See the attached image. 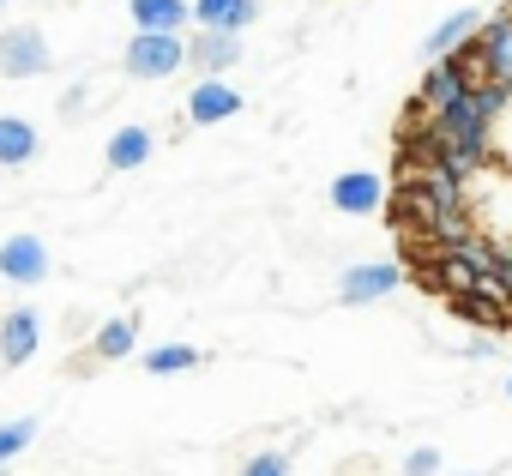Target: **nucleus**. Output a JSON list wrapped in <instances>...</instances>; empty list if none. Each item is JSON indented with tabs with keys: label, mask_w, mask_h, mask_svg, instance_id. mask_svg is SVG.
I'll return each instance as SVG.
<instances>
[{
	"label": "nucleus",
	"mask_w": 512,
	"mask_h": 476,
	"mask_svg": "<svg viewBox=\"0 0 512 476\" xmlns=\"http://www.w3.org/2000/svg\"><path fill=\"white\" fill-rule=\"evenodd\" d=\"M470 85H476V73L464 67V55H446V61H428V73H422V85H416V103H422L428 115H440V109H452Z\"/></svg>",
	"instance_id": "nucleus-8"
},
{
	"label": "nucleus",
	"mask_w": 512,
	"mask_h": 476,
	"mask_svg": "<svg viewBox=\"0 0 512 476\" xmlns=\"http://www.w3.org/2000/svg\"><path fill=\"white\" fill-rule=\"evenodd\" d=\"M253 19H260V0H193V25L205 31H247Z\"/></svg>",
	"instance_id": "nucleus-14"
},
{
	"label": "nucleus",
	"mask_w": 512,
	"mask_h": 476,
	"mask_svg": "<svg viewBox=\"0 0 512 476\" xmlns=\"http://www.w3.org/2000/svg\"><path fill=\"white\" fill-rule=\"evenodd\" d=\"M404 476H440V446H416V452H404Z\"/></svg>",
	"instance_id": "nucleus-22"
},
{
	"label": "nucleus",
	"mask_w": 512,
	"mask_h": 476,
	"mask_svg": "<svg viewBox=\"0 0 512 476\" xmlns=\"http://www.w3.org/2000/svg\"><path fill=\"white\" fill-rule=\"evenodd\" d=\"M494 350H500V344H494V332H482V338H470V344H464V356H470V362H488Z\"/></svg>",
	"instance_id": "nucleus-23"
},
{
	"label": "nucleus",
	"mask_w": 512,
	"mask_h": 476,
	"mask_svg": "<svg viewBox=\"0 0 512 476\" xmlns=\"http://www.w3.org/2000/svg\"><path fill=\"white\" fill-rule=\"evenodd\" d=\"M49 272H55V260H49L43 235H7V242H0V278L7 284L37 290V284H49Z\"/></svg>",
	"instance_id": "nucleus-5"
},
{
	"label": "nucleus",
	"mask_w": 512,
	"mask_h": 476,
	"mask_svg": "<svg viewBox=\"0 0 512 476\" xmlns=\"http://www.w3.org/2000/svg\"><path fill=\"white\" fill-rule=\"evenodd\" d=\"M31 440H37V416H13V422H0V464H13Z\"/></svg>",
	"instance_id": "nucleus-19"
},
{
	"label": "nucleus",
	"mask_w": 512,
	"mask_h": 476,
	"mask_svg": "<svg viewBox=\"0 0 512 476\" xmlns=\"http://www.w3.org/2000/svg\"><path fill=\"white\" fill-rule=\"evenodd\" d=\"M506 398H512V374H506Z\"/></svg>",
	"instance_id": "nucleus-24"
},
{
	"label": "nucleus",
	"mask_w": 512,
	"mask_h": 476,
	"mask_svg": "<svg viewBox=\"0 0 512 476\" xmlns=\"http://www.w3.org/2000/svg\"><path fill=\"white\" fill-rule=\"evenodd\" d=\"M464 49H470V61H476V73H482V79L512 85V7H506V13H494V19H482V31H476Z\"/></svg>",
	"instance_id": "nucleus-6"
},
{
	"label": "nucleus",
	"mask_w": 512,
	"mask_h": 476,
	"mask_svg": "<svg viewBox=\"0 0 512 476\" xmlns=\"http://www.w3.org/2000/svg\"><path fill=\"white\" fill-rule=\"evenodd\" d=\"M482 19H488L482 7H458V13H446V19L422 37V61H446V55H458V49L482 31Z\"/></svg>",
	"instance_id": "nucleus-10"
},
{
	"label": "nucleus",
	"mask_w": 512,
	"mask_h": 476,
	"mask_svg": "<svg viewBox=\"0 0 512 476\" xmlns=\"http://www.w3.org/2000/svg\"><path fill=\"white\" fill-rule=\"evenodd\" d=\"M332 205L350 211V217H368V211L386 205V181H380L374 169H344V175L332 181Z\"/></svg>",
	"instance_id": "nucleus-12"
},
{
	"label": "nucleus",
	"mask_w": 512,
	"mask_h": 476,
	"mask_svg": "<svg viewBox=\"0 0 512 476\" xmlns=\"http://www.w3.org/2000/svg\"><path fill=\"white\" fill-rule=\"evenodd\" d=\"M91 350H97L103 362H121V356H133V350H139V320H133V314H121V320H103V326H97V338H91Z\"/></svg>",
	"instance_id": "nucleus-17"
},
{
	"label": "nucleus",
	"mask_w": 512,
	"mask_h": 476,
	"mask_svg": "<svg viewBox=\"0 0 512 476\" xmlns=\"http://www.w3.org/2000/svg\"><path fill=\"white\" fill-rule=\"evenodd\" d=\"M488 151H494V157H500V163L512 169V97H506V109L494 115V133H488Z\"/></svg>",
	"instance_id": "nucleus-21"
},
{
	"label": "nucleus",
	"mask_w": 512,
	"mask_h": 476,
	"mask_svg": "<svg viewBox=\"0 0 512 476\" xmlns=\"http://www.w3.org/2000/svg\"><path fill=\"white\" fill-rule=\"evenodd\" d=\"M133 31H187L193 25V0H127Z\"/></svg>",
	"instance_id": "nucleus-15"
},
{
	"label": "nucleus",
	"mask_w": 512,
	"mask_h": 476,
	"mask_svg": "<svg viewBox=\"0 0 512 476\" xmlns=\"http://www.w3.org/2000/svg\"><path fill=\"white\" fill-rule=\"evenodd\" d=\"M37 350H43V320H37V308L0 314V368H25Z\"/></svg>",
	"instance_id": "nucleus-9"
},
{
	"label": "nucleus",
	"mask_w": 512,
	"mask_h": 476,
	"mask_svg": "<svg viewBox=\"0 0 512 476\" xmlns=\"http://www.w3.org/2000/svg\"><path fill=\"white\" fill-rule=\"evenodd\" d=\"M241 61V37L235 31H205V25H193V37H187V67H199V79L205 73H229Z\"/></svg>",
	"instance_id": "nucleus-11"
},
{
	"label": "nucleus",
	"mask_w": 512,
	"mask_h": 476,
	"mask_svg": "<svg viewBox=\"0 0 512 476\" xmlns=\"http://www.w3.org/2000/svg\"><path fill=\"white\" fill-rule=\"evenodd\" d=\"M199 362H205V350H193V344H157V350H145V374H157V380L193 374Z\"/></svg>",
	"instance_id": "nucleus-18"
},
{
	"label": "nucleus",
	"mask_w": 512,
	"mask_h": 476,
	"mask_svg": "<svg viewBox=\"0 0 512 476\" xmlns=\"http://www.w3.org/2000/svg\"><path fill=\"white\" fill-rule=\"evenodd\" d=\"M464 476H476V470H464Z\"/></svg>",
	"instance_id": "nucleus-27"
},
{
	"label": "nucleus",
	"mask_w": 512,
	"mask_h": 476,
	"mask_svg": "<svg viewBox=\"0 0 512 476\" xmlns=\"http://www.w3.org/2000/svg\"><path fill=\"white\" fill-rule=\"evenodd\" d=\"M121 67H127V79H151V85L157 79H175L187 67V37L181 31H133Z\"/></svg>",
	"instance_id": "nucleus-2"
},
{
	"label": "nucleus",
	"mask_w": 512,
	"mask_h": 476,
	"mask_svg": "<svg viewBox=\"0 0 512 476\" xmlns=\"http://www.w3.org/2000/svg\"><path fill=\"white\" fill-rule=\"evenodd\" d=\"M0 476H13V470H7V464H0Z\"/></svg>",
	"instance_id": "nucleus-25"
},
{
	"label": "nucleus",
	"mask_w": 512,
	"mask_h": 476,
	"mask_svg": "<svg viewBox=\"0 0 512 476\" xmlns=\"http://www.w3.org/2000/svg\"><path fill=\"white\" fill-rule=\"evenodd\" d=\"M241 476H290V452L284 446H260V452L241 464Z\"/></svg>",
	"instance_id": "nucleus-20"
},
{
	"label": "nucleus",
	"mask_w": 512,
	"mask_h": 476,
	"mask_svg": "<svg viewBox=\"0 0 512 476\" xmlns=\"http://www.w3.org/2000/svg\"><path fill=\"white\" fill-rule=\"evenodd\" d=\"M151 151H157V133H151L145 121H127V127H115V133H109V151H103V157H109V169H115V175H127V169H145V157H151Z\"/></svg>",
	"instance_id": "nucleus-13"
},
{
	"label": "nucleus",
	"mask_w": 512,
	"mask_h": 476,
	"mask_svg": "<svg viewBox=\"0 0 512 476\" xmlns=\"http://www.w3.org/2000/svg\"><path fill=\"white\" fill-rule=\"evenodd\" d=\"M37 145H43V133H37L25 115H0V169L31 163V157H37Z\"/></svg>",
	"instance_id": "nucleus-16"
},
{
	"label": "nucleus",
	"mask_w": 512,
	"mask_h": 476,
	"mask_svg": "<svg viewBox=\"0 0 512 476\" xmlns=\"http://www.w3.org/2000/svg\"><path fill=\"white\" fill-rule=\"evenodd\" d=\"M229 115H241V91H235L223 73H205V79L187 91V103H181V121H187V127H217V121H229Z\"/></svg>",
	"instance_id": "nucleus-7"
},
{
	"label": "nucleus",
	"mask_w": 512,
	"mask_h": 476,
	"mask_svg": "<svg viewBox=\"0 0 512 476\" xmlns=\"http://www.w3.org/2000/svg\"><path fill=\"white\" fill-rule=\"evenodd\" d=\"M55 67L49 37L37 25H7L0 31V79H43Z\"/></svg>",
	"instance_id": "nucleus-3"
},
{
	"label": "nucleus",
	"mask_w": 512,
	"mask_h": 476,
	"mask_svg": "<svg viewBox=\"0 0 512 476\" xmlns=\"http://www.w3.org/2000/svg\"><path fill=\"white\" fill-rule=\"evenodd\" d=\"M398 284H404V266L398 260H362V266H344L338 272V302L344 308H368V302H386Z\"/></svg>",
	"instance_id": "nucleus-4"
},
{
	"label": "nucleus",
	"mask_w": 512,
	"mask_h": 476,
	"mask_svg": "<svg viewBox=\"0 0 512 476\" xmlns=\"http://www.w3.org/2000/svg\"><path fill=\"white\" fill-rule=\"evenodd\" d=\"M464 211L476 223V235H488V242H512V169L500 157H488L476 175H464Z\"/></svg>",
	"instance_id": "nucleus-1"
},
{
	"label": "nucleus",
	"mask_w": 512,
	"mask_h": 476,
	"mask_svg": "<svg viewBox=\"0 0 512 476\" xmlns=\"http://www.w3.org/2000/svg\"><path fill=\"white\" fill-rule=\"evenodd\" d=\"M0 13H7V0H0Z\"/></svg>",
	"instance_id": "nucleus-26"
}]
</instances>
